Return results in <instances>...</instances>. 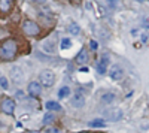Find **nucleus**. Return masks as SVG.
<instances>
[{"label": "nucleus", "mask_w": 149, "mask_h": 133, "mask_svg": "<svg viewBox=\"0 0 149 133\" xmlns=\"http://www.w3.org/2000/svg\"><path fill=\"white\" fill-rule=\"evenodd\" d=\"M10 74H12V78L15 79V82H17V84H18V82H22L24 75H22V72H21V69H19V67H14Z\"/></svg>", "instance_id": "obj_12"}, {"label": "nucleus", "mask_w": 149, "mask_h": 133, "mask_svg": "<svg viewBox=\"0 0 149 133\" xmlns=\"http://www.w3.org/2000/svg\"><path fill=\"white\" fill-rule=\"evenodd\" d=\"M0 87L5 88V90L9 88V82H8V79H6L5 76H0Z\"/></svg>", "instance_id": "obj_18"}, {"label": "nucleus", "mask_w": 149, "mask_h": 133, "mask_svg": "<svg viewBox=\"0 0 149 133\" xmlns=\"http://www.w3.org/2000/svg\"><path fill=\"white\" fill-rule=\"evenodd\" d=\"M15 0H0V12L2 14H9Z\"/></svg>", "instance_id": "obj_8"}, {"label": "nucleus", "mask_w": 149, "mask_h": 133, "mask_svg": "<svg viewBox=\"0 0 149 133\" xmlns=\"http://www.w3.org/2000/svg\"><path fill=\"white\" fill-rule=\"evenodd\" d=\"M22 30H24V33L29 34V36H37L40 33V27L37 26L34 21H30V20L22 22Z\"/></svg>", "instance_id": "obj_2"}, {"label": "nucleus", "mask_w": 149, "mask_h": 133, "mask_svg": "<svg viewBox=\"0 0 149 133\" xmlns=\"http://www.w3.org/2000/svg\"><path fill=\"white\" fill-rule=\"evenodd\" d=\"M103 115H104L107 120H110V121H118V120H121V117H122V112L115 108V109H107V111H104Z\"/></svg>", "instance_id": "obj_5"}, {"label": "nucleus", "mask_w": 149, "mask_h": 133, "mask_svg": "<svg viewBox=\"0 0 149 133\" xmlns=\"http://www.w3.org/2000/svg\"><path fill=\"white\" fill-rule=\"evenodd\" d=\"M69 96H70V88L69 87H61L58 90V97L60 99H66V97H69Z\"/></svg>", "instance_id": "obj_14"}, {"label": "nucleus", "mask_w": 149, "mask_h": 133, "mask_svg": "<svg viewBox=\"0 0 149 133\" xmlns=\"http://www.w3.org/2000/svg\"><path fill=\"white\" fill-rule=\"evenodd\" d=\"M107 66H109V57L107 55H103L102 57V60L98 62V64H97V72L98 74H106V70H107Z\"/></svg>", "instance_id": "obj_7"}, {"label": "nucleus", "mask_w": 149, "mask_h": 133, "mask_svg": "<svg viewBox=\"0 0 149 133\" xmlns=\"http://www.w3.org/2000/svg\"><path fill=\"white\" fill-rule=\"evenodd\" d=\"M79 133H88V132H79Z\"/></svg>", "instance_id": "obj_29"}, {"label": "nucleus", "mask_w": 149, "mask_h": 133, "mask_svg": "<svg viewBox=\"0 0 149 133\" xmlns=\"http://www.w3.org/2000/svg\"><path fill=\"white\" fill-rule=\"evenodd\" d=\"M54 121V115L52 114H46L45 118H43V124H49V123H52Z\"/></svg>", "instance_id": "obj_20"}, {"label": "nucleus", "mask_w": 149, "mask_h": 133, "mask_svg": "<svg viewBox=\"0 0 149 133\" xmlns=\"http://www.w3.org/2000/svg\"><path fill=\"white\" fill-rule=\"evenodd\" d=\"M27 90H29V94L33 96V97H37V96L42 94V85L39 82H30Z\"/></svg>", "instance_id": "obj_6"}, {"label": "nucleus", "mask_w": 149, "mask_h": 133, "mask_svg": "<svg viewBox=\"0 0 149 133\" xmlns=\"http://www.w3.org/2000/svg\"><path fill=\"white\" fill-rule=\"evenodd\" d=\"M72 105L74 108H82L85 105V97H84V94L82 93H76L74 94V97L72 99Z\"/></svg>", "instance_id": "obj_10"}, {"label": "nucleus", "mask_w": 149, "mask_h": 133, "mask_svg": "<svg viewBox=\"0 0 149 133\" xmlns=\"http://www.w3.org/2000/svg\"><path fill=\"white\" fill-rule=\"evenodd\" d=\"M69 33H72V34H78L79 32H81V29H79V26H78V24L76 22H74V21H72L70 24H69Z\"/></svg>", "instance_id": "obj_15"}, {"label": "nucleus", "mask_w": 149, "mask_h": 133, "mask_svg": "<svg viewBox=\"0 0 149 133\" xmlns=\"http://www.w3.org/2000/svg\"><path fill=\"white\" fill-rule=\"evenodd\" d=\"M0 108H2V111H3L5 114L12 115V114H14V111H15V100L6 97V99L2 100V103H0Z\"/></svg>", "instance_id": "obj_4"}, {"label": "nucleus", "mask_w": 149, "mask_h": 133, "mask_svg": "<svg viewBox=\"0 0 149 133\" xmlns=\"http://www.w3.org/2000/svg\"><path fill=\"white\" fill-rule=\"evenodd\" d=\"M143 26H145V27H146V29H148V27H149V20H148V18H146V20H145V22H143Z\"/></svg>", "instance_id": "obj_26"}, {"label": "nucleus", "mask_w": 149, "mask_h": 133, "mask_svg": "<svg viewBox=\"0 0 149 133\" xmlns=\"http://www.w3.org/2000/svg\"><path fill=\"white\" fill-rule=\"evenodd\" d=\"M91 48L93 50H97V42L95 41H91Z\"/></svg>", "instance_id": "obj_24"}, {"label": "nucleus", "mask_w": 149, "mask_h": 133, "mask_svg": "<svg viewBox=\"0 0 149 133\" xmlns=\"http://www.w3.org/2000/svg\"><path fill=\"white\" fill-rule=\"evenodd\" d=\"M113 100H115V94L113 93H106V94L102 96V102H104V103H112Z\"/></svg>", "instance_id": "obj_16"}, {"label": "nucleus", "mask_w": 149, "mask_h": 133, "mask_svg": "<svg viewBox=\"0 0 149 133\" xmlns=\"http://www.w3.org/2000/svg\"><path fill=\"white\" fill-rule=\"evenodd\" d=\"M31 2H34V3H40V5H42V3L46 2V0H31Z\"/></svg>", "instance_id": "obj_25"}, {"label": "nucleus", "mask_w": 149, "mask_h": 133, "mask_svg": "<svg viewBox=\"0 0 149 133\" xmlns=\"http://www.w3.org/2000/svg\"><path fill=\"white\" fill-rule=\"evenodd\" d=\"M90 126L91 127H103L104 121H103V120H93V121H90Z\"/></svg>", "instance_id": "obj_17"}, {"label": "nucleus", "mask_w": 149, "mask_h": 133, "mask_svg": "<svg viewBox=\"0 0 149 133\" xmlns=\"http://www.w3.org/2000/svg\"><path fill=\"white\" fill-rule=\"evenodd\" d=\"M18 45L15 39H6L0 45V58L2 60H14L17 55Z\"/></svg>", "instance_id": "obj_1"}, {"label": "nucleus", "mask_w": 149, "mask_h": 133, "mask_svg": "<svg viewBox=\"0 0 149 133\" xmlns=\"http://www.w3.org/2000/svg\"><path fill=\"white\" fill-rule=\"evenodd\" d=\"M136 2H140L142 3V2H145V0H136Z\"/></svg>", "instance_id": "obj_27"}, {"label": "nucleus", "mask_w": 149, "mask_h": 133, "mask_svg": "<svg viewBox=\"0 0 149 133\" xmlns=\"http://www.w3.org/2000/svg\"><path fill=\"white\" fill-rule=\"evenodd\" d=\"M17 97H18V99H22V97H24V94H22V91H21V90H18V91H17Z\"/></svg>", "instance_id": "obj_23"}, {"label": "nucleus", "mask_w": 149, "mask_h": 133, "mask_svg": "<svg viewBox=\"0 0 149 133\" xmlns=\"http://www.w3.org/2000/svg\"><path fill=\"white\" fill-rule=\"evenodd\" d=\"M122 76H124V70L119 66L110 67V78L113 81H119V79H122Z\"/></svg>", "instance_id": "obj_9"}, {"label": "nucleus", "mask_w": 149, "mask_h": 133, "mask_svg": "<svg viewBox=\"0 0 149 133\" xmlns=\"http://www.w3.org/2000/svg\"><path fill=\"white\" fill-rule=\"evenodd\" d=\"M72 2H79V0H72Z\"/></svg>", "instance_id": "obj_28"}, {"label": "nucleus", "mask_w": 149, "mask_h": 133, "mask_svg": "<svg viewBox=\"0 0 149 133\" xmlns=\"http://www.w3.org/2000/svg\"><path fill=\"white\" fill-rule=\"evenodd\" d=\"M40 81H42V85H45V87L54 85V81H55L54 72L52 70H43L40 74Z\"/></svg>", "instance_id": "obj_3"}, {"label": "nucleus", "mask_w": 149, "mask_h": 133, "mask_svg": "<svg viewBox=\"0 0 149 133\" xmlns=\"http://www.w3.org/2000/svg\"><path fill=\"white\" fill-rule=\"evenodd\" d=\"M86 62H88V51H86L85 48H82L81 52H79L78 57H76V63H78V64H85Z\"/></svg>", "instance_id": "obj_11"}, {"label": "nucleus", "mask_w": 149, "mask_h": 133, "mask_svg": "<svg viewBox=\"0 0 149 133\" xmlns=\"http://www.w3.org/2000/svg\"><path fill=\"white\" fill-rule=\"evenodd\" d=\"M46 133H61L58 129H48V132Z\"/></svg>", "instance_id": "obj_22"}, {"label": "nucleus", "mask_w": 149, "mask_h": 133, "mask_svg": "<svg viewBox=\"0 0 149 133\" xmlns=\"http://www.w3.org/2000/svg\"><path fill=\"white\" fill-rule=\"evenodd\" d=\"M46 109H49V111H55V112H60L61 111V106L57 103V102H54V100H49V102H46Z\"/></svg>", "instance_id": "obj_13"}, {"label": "nucleus", "mask_w": 149, "mask_h": 133, "mask_svg": "<svg viewBox=\"0 0 149 133\" xmlns=\"http://www.w3.org/2000/svg\"><path fill=\"white\" fill-rule=\"evenodd\" d=\"M72 46V41L70 39H61V48H63V50H66V48H70Z\"/></svg>", "instance_id": "obj_19"}, {"label": "nucleus", "mask_w": 149, "mask_h": 133, "mask_svg": "<svg viewBox=\"0 0 149 133\" xmlns=\"http://www.w3.org/2000/svg\"><path fill=\"white\" fill-rule=\"evenodd\" d=\"M106 2H107V6H109L110 9H115L116 5H118V0H106Z\"/></svg>", "instance_id": "obj_21"}]
</instances>
